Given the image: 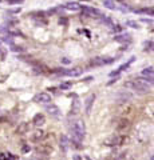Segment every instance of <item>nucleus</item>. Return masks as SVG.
Instances as JSON below:
<instances>
[{
  "label": "nucleus",
  "mask_w": 154,
  "mask_h": 160,
  "mask_svg": "<svg viewBox=\"0 0 154 160\" xmlns=\"http://www.w3.org/2000/svg\"><path fill=\"white\" fill-rule=\"evenodd\" d=\"M123 87L126 88V90H131V91H135L137 94H146V92H149V90H150V87L147 83L145 82H139V80H137V79H134V80H129V82H125L123 83Z\"/></svg>",
  "instance_id": "nucleus-1"
},
{
  "label": "nucleus",
  "mask_w": 154,
  "mask_h": 160,
  "mask_svg": "<svg viewBox=\"0 0 154 160\" xmlns=\"http://www.w3.org/2000/svg\"><path fill=\"white\" fill-rule=\"evenodd\" d=\"M85 133H86V127H85V123L81 120H77L73 123V127H71V135L74 139H77L79 141H83L85 139Z\"/></svg>",
  "instance_id": "nucleus-2"
},
{
  "label": "nucleus",
  "mask_w": 154,
  "mask_h": 160,
  "mask_svg": "<svg viewBox=\"0 0 154 160\" xmlns=\"http://www.w3.org/2000/svg\"><path fill=\"white\" fill-rule=\"evenodd\" d=\"M126 140V136H121V135H110V136L104 137L103 144L106 147H118L122 145Z\"/></svg>",
  "instance_id": "nucleus-3"
},
{
  "label": "nucleus",
  "mask_w": 154,
  "mask_h": 160,
  "mask_svg": "<svg viewBox=\"0 0 154 160\" xmlns=\"http://www.w3.org/2000/svg\"><path fill=\"white\" fill-rule=\"evenodd\" d=\"M52 145L50 144H40L38 145V147H35V153L36 155H44V156H48L51 152H52Z\"/></svg>",
  "instance_id": "nucleus-4"
},
{
  "label": "nucleus",
  "mask_w": 154,
  "mask_h": 160,
  "mask_svg": "<svg viewBox=\"0 0 154 160\" xmlns=\"http://www.w3.org/2000/svg\"><path fill=\"white\" fill-rule=\"evenodd\" d=\"M34 102L42 103V104H50L51 103V95L47 92H40L34 96Z\"/></svg>",
  "instance_id": "nucleus-5"
},
{
  "label": "nucleus",
  "mask_w": 154,
  "mask_h": 160,
  "mask_svg": "<svg viewBox=\"0 0 154 160\" xmlns=\"http://www.w3.org/2000/svg\"><path fill=\"white\" fill-rule=\"evenodd\" d=\"M46 111L48 112L51 117H54V119H59L60 117V109H59L58 106H55V104H46Z\"/></svg>",
  "instance_id": "nucleus-6"
},
{
  "label": "nucleus",
  "mask_w": 154,
  "mask_h": 160,
  "mask_svg": "<svg viewBox=\"0 0 154 160\" xmlns=\"http://www.w3.org/2000/svg\"><path fill=\"white\" fill-rule=\"evenodd\" d=\"M131 99H133V94L129 92V91H121L119 94L117 95V102L119 103V104L130 102Z\"/></svg>",
  "instance_id": "nucleus-7"
},
{
  "label": "nucleus",
  "mask_w": 154,
  "mask_h": 160,
  "mask_svg": "<svg viewBox=\"0 0 154 160\" xmlns=\"http://www.w3.org/2000/svg\"><path fill=\"white\" fill-rule=\"evenodd\" d=\"M94 102H95V94H91L90 96H87L85 100V112L86 115H90L91 113V108L94 106Z\"/></svg>",
  "instance_id": "nucleus-8"
},
{
  "label": "nucleus",
  "mask_w": 154,
  "mask_h": 160,
  "mask_svg": "<svg viewBox=\"0 0 154 160\" xmlns=\"http://www.w3.org/2000/svg\"><path fill=\"white\" fill-rule=\"evenodd\" d=\"M46 132L43 131V129H36L32 135H31V140L35 141V143H40L42 140H44L46 139Z\"/></svg>",
  "instance_id": "nucleus-9"
},
{
  "label": "nucleus",
  "mask_w": 154,
  "mask_h": 160,
  "mask_svg": "<svg viewBox=\"0 0 154 160\" xmlns=\"http://www.w3.org/2000/svg\"><path fill=\"white\" fill-rule=\"evenodd\" d=\"M28 131H30V124H28V123H26V121H23V123H19V125L16 127L15 133H16V135L23 136V135H26Z\"/></svg>",
  "instance_id": "nucleus-10"
},
{
  "label": "nucleus",
  "mask_w": 154,
  "mask_h": 160,
  "mask_svg": "<svg viewBox=\"0 0 154 160\" xmlns=\"http://www.w3.org/2000/svg\"><path fill=\"white\" fill-rule=\"evenodd\" d=\"M114 42H117V43L130 44L131 43V35L130 33H119V35H115L114 36Z\"/></svg>",
  "instance_id": "nucleus-11"
},
{
  "label": "nucleus",
  "mask_w": 154,
  "mask_h": 160,
  "mask_svg": "<svg viewBox=\"0 0 154 160\" xmlns=\"http://www.w3.org/2000/svg\"><path fill=\"white\" fill-rule=\"evenodd\" d=\"M46 123V116L43 113H36L34 117H32V124L35 127H42L43 124Z\"/></svg>",
  "instance_id": "nucleus-12"
},
{
  "label": "nucleus",
  "mask_w": 154,
  "mask_h": 160,
  "mask_svg": "<svg viewBox=\"0 0 154 160\" xmlns=\"http://www.w3.org/2000/svg\"><path fill=\"white\" fill-rule=\"evenodd\" d=\"M59 147L63 152H66L67 149L70 148V139L66 135H60V139H59Z\"/></svg>",
  "instance_id": "nucleus-13"
},
{
  "label": "nucleus",
  "mask_w": 154,
  "mask_h": 160,
  "mask_svg": "<svg viewBox=\"0 0 154 160\" xmlns=\"http://www.w3.org/2000/svg\"><path fill=\"white\" fill-rule=\"evenodd\" d=\"M129 127H130V121H129V119H125V117L121 119L119 123L117 124V129H118L119 132H125Z\"/></svg>",
  "instance_id": "nucleus-14"
},
{
  "label": "nucleus",
  "mask_w": 154,
  "mask_h": 160,
  "mask_svg": "<svg viewBox=\"0 0 154 160\" xmlns=\"http://www.w3.org/2000/svg\"><path fill=\"white\" fill-rule=\"evenodd\" d=\"M79 112H81V102L78 99H74L71 102V113L73 115H78Z\"/></svg>",
  "instance_id": "nucleus-15"
},
{
  "label": "nucleus",
  "mask_w": 154,
  "mask_h": 160,
  "mask_svg": "<svg viewBox=\"0 0 154 160\" xmlns=\"http://www.w3.org/2000/svg\"><path fill=\"white\" fill-rule=\"evenodd\" d=\"M82 72H83V68L82 67H74L73 70H69V76L71 78H78V76H81Z\"/></svg>",
  "instance_id": "nucleus-16"
},
{
  "label": "nucleus",
  "mask_w": 154,
  "mask_h": 160,
  "mask_svg": "<svg viewBox=\"0 0 154 160\" xmlns=\"http://www.w3.org/2000/svg\"><path fill=\"white\" fill-rule=\"evenodd\" d=\"M135 13H142V15H147V16H154V7L135 9Z\"/></svg>",
  "instance_id": "nucleus-17"
},
{
  "label": "nucleus",
  "mask_w": 154,
  "mask_h": 160,
  "mask_svg": "<svg viewBox=\"0 0 154 160\" xmlns=\"http://www.w3.org/2000/svg\"><path fill=\"white\" fill-rule=\"evenodd\" d=\"M63 8L67 9V11H79L82 8V5H79L78 3H67L63 5Z\"/></svg>",
  "instance_id": "nucleus-18"
},
{
  "label": "nucleus",
  "mask_w": 154,
  "mask_h": 160,
  "mask_svg": "<svg viewBox=\"0 0 154 160\" xmlns=\"http://www.w3.org/2000/svg\"><path fill=\"white\" fill-rule=\"evenodd\" d=\"M9 50H11L12 52H15V54H24V47H22V46H18V44H15V43H11L9 44Z\"/></svg>",
  "instance_id": "nucleus-19"
},
{
  "label": "nucleus",
  "mask_w": 154,
  "mask_h": 160,
  "mask_svg": "<svg viewBox=\"0 0 154 160\" xmlns=\"http://www.w3.org/2000/svg\"><path fill=\"white\" fill-rule=\"evenodd\" d=\"M141 75H142V76H146V78H151V79H154V68H153V67H147V68L142 70Z\"/></svg>",
  "instance_id": "nucleus-20"
},
{
  "label": "nucleus",
  "mask_w": 154,
  "mask_h": 160,
  "mask_svg": "<svg viewBox=\"0 0 154 160\" xmlns=\"http://www.w3.org/2000/svg\"><path fill=\"white\" fill-rule=\"evenodd\" d=\"M134 60H135V56H131V58L129 59V62H127V63H123V64L119 67V68H118V70H119L121 72H122V71H126L127 68H129V67H130L131 64L134 63Z\"/></svg>",
  "instance_id": "nucleus-21"
},
{
  "label": "nucleus",
  "mask_w": 154,
  "mask_h": 160,
  "mask_svg": "<svg viewBox=\"0 0 154 160\" xmlns=\"http://www.w3.org/2000/svg\"><path fill=\"white\" fill-rule=\"evenodd\" d=\"M70 145H73L74 148H77V149H81L83 145H82V141L77 140V139H74V137H71L70 139Z\"/></svg>",
  "instance_id": "nucleus-22"
},
{
  "label": "nucleus",
  "mask_w": 154,
  "mask_h": 160,
  "mask_svg": "<svg viewBox=\"0 0 154 160\" xmlns=\"http://www.w3.org/2000/svg\"><path fill=\"white\" fill-rule=\"evenodd\" d=\"M100 59H102V64H103V66H109V64H113V63L117 60V59L110 58V56H102Z\"/></svg>",
  "instance_id": "nucleus-23"
},
{
  "label": "nucleus",
  "mask_w": 154,
  "mask_h": 160,
  "mask_svg": "<svg viewBox=\"0 0 154 160\" xmlns=\"http://www.w3.org/2000/svg\"><path fill=\"white\" fill-rule=\"evenodd\" d=\"M58 24L62 25V27H67V25H69V19H67L64 15H60L58 19Z\"/></svg>",
  "instance_id": "nucleus-24"
},
{
  "label": "nucleus",
  "mask_w": 154,
  "mask_h": 160,
  "mask_svg": "<svg viewBox=\"0 0 154 160\" xmlns=\"http://www.w3.org/2000/svg\"><path fill=\"white\" fill-rule=\"evenodd\" d=\"M126 27H130V28H134V29H138L139 27V23L135 21V20H127L126 21Z\"/></svg>",
  "instance_id": "nucleus-25"
},
{
  "label": "nucleus",
  "mask_w": 154,
  "mask_h": 160,
  "mask_svg": "<svg viewBox=\"0 0 154 160\" xmlns=\"http://www.w3.org/2000/svg\"><path fill=\"white\" fill-rule=\"evenodd\" d=\"M71 87H73V82H63L60 86H59V90H62V91H69Z\"/></svg>",
  "instance_id": "nucleus-26"
},
{
  "label": "nucleus",
  "mask_w": 154,
  "mask_h": 160,
  "mask_svg": "<svg viewBox=\"0 0 154 160\" xmlns=\"http://www.w3.org/2000/svg\"><path fill=\"white\" fill-rule=\"evenodd\" d=\"M154 48V43L153 42H143V51H153Z\"/></svg>",
  "instance_id": "nucleus-27"
},
{
  "label": "nucleus",
  "mask_w": 154,
  "mask_h": 160,
  "mask_svg": "<svg viewBox=\"0 0 154 160\" xmlns=\"http://www.w3.org/2000/svg\"><path fill=\"white\" fill-rule=\"evenodd\" d=\"M5 58H7V48L1 44V40H0V59L4 60Z\"/></svg>",
  "instance_id": "nucleus-28"
},
{
  "label": "nucleus",
  "mask_w": 154,
  "mask_h": 160,
  "mask_svg": "<svg viewBox=\"0 0 154 160\" xmlns=\"http://www.w3.org/2000/svg\"><path fill=\"white\" fill-rule=\"evenodd\" d=\"M103 5L109 9H115V4L113 0H103Z\"/></svg>",
  "instance_id": "nucleus-29"
},
{
  "label": "nucleus",
  "mask_w": 154,
  "mask_h": 160,
  "mask_svg": "<svg viewBox=\"0 0 154 160\" xmlns=\"http://www.w3.org/2000/svg\"><path fill=\"white\" fill-rule=\"evenodd\" d=\"M91 66H94V67H100V66H103V64H102V59H100L99 56L94 58V59L91 60Z\"/></svg>",
  "instance_id": "nucleus-30"
},
{
  "label": "nucleus",
  "mask_w": 154,
  "mask_h": 160,
  "mask_svg": "<svg viewBox=\"0 0 154 160\" xmlns=\"http://www.w3.org/2000/svg\"><path fill=\"white\" fill-rule=\"evenodd\" d=\"M31 145L30 144H26V143H23V144H22V153H28L31 151Z\"/></svg>",
  "instance_id": "nucleus-31"
},
{
  "label": "nucleus",
  "mask_w": 154,
  "mask_h": 160,
  "mask_svg": "<svg viewBox=\"0 0 154 160\" xmlns=\"http://www.w3.org/2000/svg\"><path fill=\"white\" fill-rule=\"evenodd\" d=\"M60 63L62 64H63V66H70V64H71V59H69V58H66V56H63V58L60 59Z\"/></svg>",
  "instance_id": "nucleus-32"
},
{
  "label": "nucleus",
  "mask_w": 154,
  "mask_h": 160,
  "mask_svg": "<svg viewBox=\"0 0 154 160\" xmlns=\"http://www.w3.org/2000/svg\"><path fill=\"white\" fill-rule=\"evenodd\" d=\"M7 3L11 5H18V4H23L24 0H7Z\"/></svg>",
  "instance_id": "nucleus-33"
},
{
  "label": "nucleus",
  "mask_w": 154,
  "mask_h": 160,
  "mask_svg": "<svg viewBox=\"0 0 154 160\" xmlns=\"http://www.w3.org/2000/svg\"><path fill=\"white\" fill-rule=\"evenodd\" d=\"M117 76H121V71H119V70L110 72V78H117Z\"/></svg>",
  "instance_id": "nucleus-34"
},
{
  "label": "nucleus",
  "mask_w": 154,
  "mask_h": 160,
  "mask_svg": "<svg viewBox=\"0 0 154 160\" xmlns=\"http://www.w3.org/2000/svg\"><path fill=\"white\" fill-rule=\"evenodd\" d=\"M122 31V25L117 24V25H113V32H121Z\"/></svg>",
  "instance_id": "nucleus-35"
},
{
  "label": "nucleus",
  "mask_w": 154,
  "mask_h": 160,
  "mask_svg": "<svg viewBox=\"0 0 154 160\" xmlns=\"http://www.w3.org/2000/svg\"><path fill=\"white\" fill-rule=\"evenodd\" d=\"M7 159H8L7 153H1V155H0V160H7Z\"/></svg>",
  "instance_id": "nucleus-36"
},
{
  "label": "nucleus",
  "mask_w": 154,
  "mask_h": 160,
  "mask_svg": "<svg viewBox=\"0 0 154 160\" xmlns=\"http://www.w3.org/2000/svg\"><path fill=\"white\" fill-rule=\"evenodd\" d=\"M8 12H11V13H18V12H20V8H15V9H9Z\"/></svg>",
  "instance_id": "nucleus-37"
},
{
  "label": "nucleus",
  "mask_w": 154,
  "mask_h": 160,
  "mask_svg": "<svg viewBox=\"0 0 154 160\" xmlns=\"http://www.w3.org/2000/svg\"><path fill=\"white\" fill-rule=\"evenodd\" d=\"M142 21H143V23H146V24H151V23H153L151 20H149V19H145V17H143V19H142Z\"/></svg>",
  "instance_id": "nucleus-38"
},
{
  "label": "nucleus",
  "mask_w": 154,
  "mask_h": 160,
  "mask_svg": "<svg viewBox=\"0 0 154 160\" xmlns=\"http://www.w3.org/2000/svg\"><path fill=\"white\" fill-rule=\"evenodd\" d=\"M73 160H82V157L79 156V155H74V157H73Z\"/></svg>",
  "instance_id": "nucleus-39"
},
{
  "label": "nucleus",
  "mask_w": 154,
  "mask_h": 160,
  "mask_svg": "<svg viewBox=\"0 0 154 160\" xmlns=\"http://www.w3.org/2000/svg\"><path fill=\"white\" fill-rule=\"evenodd\" d=\"M91 80H92V76H89V78H86V79H85V82H86V83H90Z\"/></svg>",
  "instance_id": "nucleus-40"
},
{
  "label": "nucleus",
  "mask_w": 154,
  "mask_h": 160,
  "mask_svg": "<svg viewBox=\"0 0 154 160\" xmlns=\"http://www.w3.org/2000/svg\"><path fill=\"white\" fill-rule=\"evenodd\" d=\"M85 160H91V157H90V156H85Z\"/></svg>",
  "instance_id": "nucleus-41"
},
{
  "label": "nucleus",
  "mask_w": 154,
  "mask_h": 160,
  "mask_svg": "<svg viewBox=\"0 0 154 160\" xmlns=\"http://www.w3.org/2000/svg\"><path fill=\"white\" fill-rule=\"evenodd\" d=\"M150 160H154V155H153V156H151V157H150Z\"/></svg>",
  "instance_id": "nucleus-42"
},
{
  "label": "nucleus",
  "mask_w": 154,
  "mask_h": 160,
  "mask_svg": "<svg viewBox=\"0 0 154 160\" xmlns=\"http://www.w3.org/2000/svg\"><path fill=\"white\" fill-rule=\"evenodd\" d=\"M117 1H119V3H122V1H123V0H117Z\"/></svg>",
  "instance_id": "nucleus-43"
},
{
  "label": "nucleus",
  "mask_w": 154,
  "mask_h": 160,
  "mask_svg": "<svg viewBox=\"0 0 154 160\" xmlns=\"http://www.w3.org/2000/svg\"><path fill=\"white\" fill-rule=\"evenodd\" d=\"M153 51H154V48H153Z\"/></svg>",
  "instance_id": "nucleus-44"
},
{
  "label": "nucleus",
  "mask_w": 154,
  "mask_h": 160,
  "mask_svg": "<svg viewBox=\"0 0 154 160\" xmlns=\"http://www.w3.org/2000/svg\"><path fill=\"white\" fill-rule=\"evenodd\" d=\"M0 1H1V0H0Z\"/></svg>",
  "instance_id": "nucleus-45"
}]
</instances>
